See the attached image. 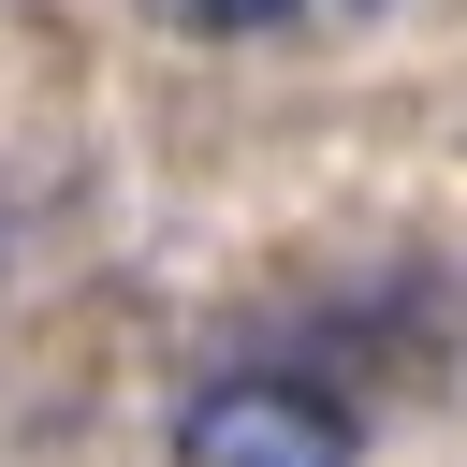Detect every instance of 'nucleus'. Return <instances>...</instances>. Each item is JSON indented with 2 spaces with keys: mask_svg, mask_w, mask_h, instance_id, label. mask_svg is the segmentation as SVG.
Instances as JSON below:
<instances>
[{
  "mask_svg": "<svg viewBox=\"0 0 467 467\" xmlns=\"http://www.w3.org/2000/svg\"><path fill=\"white\" fill-rule=\"evenodd\" d=\"M350 452H365L350 394H321L292 365H234L175 409V467H350Z\"/></svg>",
  "mask_w": 467,
  "mask_h": 467,
  "instance_id": "1",
  "label": "nucleus"
},
{
  "mask_svg": "<svg viewBox=\"0 0 467 467\" xmlns=\"http://www.w3.org/2000/svg\"><path fill=\"white\" fill-rule=\"evenodd\" d=\"M161 15H190V29H277L292 0H161Z\"/></svg>",
  "mask_w": 467,
  "mask_h": 467,
  "instance_id": "2",
  "label": "nucleus"
}]
</instances>
